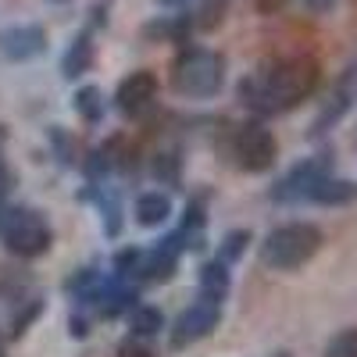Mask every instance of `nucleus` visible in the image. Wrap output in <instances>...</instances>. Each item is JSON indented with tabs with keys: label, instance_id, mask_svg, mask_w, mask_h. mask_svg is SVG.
Returning a JSON list of instances; mask_svg holds the SVG:
<instances>
[{
	"label": "nucleus",
	"instance_id": "17",
	"mask_svg": "<svg viewBox=\"0 0 357 357\" xmlns=\"http://www.w3.org/2000/svg\"><path fill=\"white\" fill-rule=\"evenodd\" d=\"M247 247H250V232H247V229H236V232H229L225 240H222V247H218V261H225V264L240 261V257L247 254Z\"/></svg>",
	"mask_w": 357,
	"mask_h": 357
},
{
	"label": "nucleus",
	"instance_id": "24",
	"mask_svg": "<svg viewBox=\"0 0 357 357\" xmlns=\"http://www.w3.org/2000/svg\"><path fill=\"white\" fill-rule=\"evenodd\" d=\"M118 357H151V350H146V347H139V343H136V336H132V343L118 347Z\"/></svg>",
	"mask_w": 357,
	"mask_h": 357
},
{
	"label": "nucleus",
	"instance_id": "19",
	"mask_svg": "<svg viewBox=\"0 0 357 357\" xmlns=\"http://www.w3.org/2000/svg\"><path fill=\"white\" fill-rule=\"evenodd\" d=\"M325 357H357V329L333 336V343L325 347Z\"/></svg>",
	"mask_w": 357,
	"mask_h": 357
},
{
	"label": "nucleus",
	"instance_id": "22",
	"mask_svg": "<svg viewBox=\"0 0 357 357\" xmlns=\"http://www.w3.org/2000/svg\"><path fill=\"white\" fill-rule=\"evenodd\" d=\"M40 311H43V304H40V301H36L33 307H25V311H22V314L15 318V325H11V333H15V336H22V333H25V325L33 321V318H36Z\"/></svg>",
	"mask_w": 357,
	"mask_h": 357
},
{
	"label": "nucleus",
	"instance_id": "11",
	"mask_svg": "<svg viewBox=\"0 0 357 357\" xmlns=\"http://www.w3.org/2000/svg\"><path fill=\"white\" fill-rule=\"evenodd\" d=\"M93 57H97V47H93V33H79L65 57H61V75L65 79H82L89 68H93Z\"/></svg>",
	"mask_w": 357,
	"mask_h": 357
},
{
	"label": "nucleus",
	"instance_id": "7",
	"mask_svg": "<svg viewBox=\"0 0 357 357\" xmlns=\"http://www.w3.org/2000/svg\"><path fill=\"white\" fill-rule=\"evenodd\" d=\"M329 172H333V161H329V158H311V161H301L289 175H282L279 183H275L272 200H279V204H289V200H307V197H311V190H314V186H318Z\"/></svg>",
	"mask_w": 357,
	"mask_h": 357
},
{
	"label": "nucleus",
	"instance_id": "5",
	"mask_svg": "<svg viewBox=\"0 0 357 357\" xmlns=\"http://www.w3.org/2000/svg\"><path fill=\"white\" fill-rule=\"evenodd\" d=\"M279 158V143L272 129H264L261 122H243L232 132V161L243 172H268Z\"/></svg>",
	"mask_w": 357,
	"mask_h": 357
},
{
	"label": "nucleus",
	"instance_id": "9",
	"mask_svg": "<svg viewBox=\"0 0 357 357\" xmlns=\"http://www.w3.org/2000/svg\"><path fill=\"white\" fill-rule=\"evenodd\" d=\"M47 50V33L40 25H11L0 33V57L8 61H29Z\"/></svg>",
	"mask_w": 357,
	"mask_h": 357
},
{
	"label": "nucleus",
	"instance_id": "18",
	"mask_svg": "<svg viewBox=\"0 0 357 357\" xmlns=\"http://www.w3.org/2000/svg\"><path fill=\"white\" fill-rule=\"evenodd\" d=\"M225 8H229V0H204V4H200V15H197V25L204 29V33L218 29L222 18H225Z\"/></svg>",
	"mask_w": 357,
	"mask_h": 357
},
{
	"label": "nucleus",
	"instance_id": "14",
	"mask_svg": "<svg viewBox=\"0 0 357 357\" xmlns=\"http://www.w3.org/2000/svg\"><path fill=\"white\" fill-rule=\"evenodd\" d=\"M168 215H172V200L165 197V193H139L136 197V222L143 225V229H154V225H161V222H168Z\"/></svg>",
	"mask_w": 357,
	"mask_h": 357
},
{
	"label": "nucleus",
	"instance_id": "12",
	"mask_svg": "<svg viewBox=\"0 0 357 357\" xmlns=\"http://www.w3.org/2000/svg\"><path fill=\"white\" fill-rule=\"evenodd\" d=\"M197 286H200V296H207V301L222 304L225 296H229V286H232V272H229V264H225V261H207V264H200V272H197Z\"/></svg>",
	"mask_w": 357,
	"mask_h": 357
},
{
	"label": "nucleus",
	"instance_id": "3",
	"mask_svg": "<svg viewBox=\"0 0 357 357\" xmlns=\"http://www.w3.org/2000/svg\"><path fill=\"white\" fill-rule=\"evenodd\" d=\"M321 247V229L311 222H289L264 236L261 243V261L275 272H293V268L307 264Z\"/></svg>",
	"mask_w": 357,
	"mask_h": 357
},
{
	"label": "nucleus",
	"instance_id": "4",
	"mask_svg": "<svg viewBox=\"0 0 357 357\" xmlns=\"http://www.w3.org/2000/svg\"><path fill=\"white\" fill-rule=\"evenodd\" d=\"M0 240L15 257H40L54 243V229L43 218V211H29V207H15L0 218Z\"/></svg>",
	"mask_w": 357,
	"mask_h": 357
},
{
	"label": "nucleus",
	"instance_id": "1",
	"mask_svg": "<svg viewBox=\"0 0 357 357\" xmlns=\"http://www.w3.org/2000/svg\"><path fill=\"white\" fill-rule=\"evenodd\" d=\"M318 75L321 72L314 57H286V61H275L243 79L240 97L257 114H282L314 93Z\"/></svg>",
	"mask_w": 357,
	"mask_h": 357
},
{
	"label": "nucleus",
	"instance_id": "13",
	"mask_svg": "<svg viewBox=\"0 0 357 357\" xmlns=\"http://www.w3.org/2000/svg\"><path fill=\"white\" fill-rule=\"evenodd\" d=\"M307 200H314V204H329V207H336V204H350V200H357V183H350V178H333V175H325L321 183L311 190Z\"/></svg>",
	"mask_w": 357,
	"mask_h": 357
},
{
	"label": "nucleus",
	"instance_id": "26",
	"mask_svg": "<svg viewBox=\"0 0 357 357\" xmlns=\"http://www.w3.org/2000/svg\"><path fill=\"white\" fill-rule=\"evenodd\" d=\"M304 4H307V11H318V15H325V11H329V8L336 4V0H304Z\"/></svg>",
	"mask_w": 357,
	"mask_h": 357
},
{
	"label": "nucleus",
	"instance_id": "28",
	"mask_svg": "<svg viewBox=\"0 0 357 357\" xmlns=\"http://www.w3.org/2000/svg\"><path fill=\"white\" fill-rule=\"evenodd\" d=\"M54 4H68V0H54Z\"/></svg>",
	"mask_w": 357,
	"mask_h": 357
},
{
	"label": "nucleus",
	"instance_id": "2",
	"mask_svg": "<svg viewBox=\"0 0 357 357\" xmlns=\"http://www.w3.org/2000/svg\"><path fill=\"white\" fill-rule=\"evenodd\" d=\"M168 82L183 97H197V100L215 97L225 82V61H222V54L207 50V47H186L175 54Z\"/></svg>",
	"mask_w": 357,
	"mask_h": 357
},
{
	"label": "nucleus",
	"instance_id": "16",
	"mask_svg": "<svg viewBox=\"0 0 357 357\" xmlns=\"http://www.w3.org/2000/svg\"><path fill=\"white\" fill-rule=\"evenodd\" d=\"M75 111H79V118L82 122H100L104 118V93L97 86H79L75 89Z\"/></svg>",
	"mask_w": 357,
	"mask_h": 357
},
{
	"label": "nucleus",
	"instance_id": "6",
	"mask_svg": "<svg viewBox=\"0 0 357 357\" xmlns=\"http://www.w3.org/2000/svg\"><path fill=\"white\" fill-rule=\"evenodd\" d=\"M218 321H222V304L215 301H207V296H200L197 304H190L183 314L175 318V329H172V347L175 350H183L204 336H211L218 329Z\"/></svg>",
	"mask_w": 357,
	"mask_h": 357
},
{
	"label": "nucleus",
	"instance_id": "25",
	"mask_svg": "<svg viewBox=\"0 0 357 357\" xmlns=\"http://www.w3.org/2000/svg\"><path fill=\"white\" fill-rule=\"evenodd\" d=\"M254 8H257L261 15H279V11L286 8V0H254Z\"/></svg>",
	"mask_w": 357,
	"mask_h": 357
},
{
	"label": "nucleus",
	"instance_id": "8",
	"mask_svg": "<svg viewBox=\"0 0 357 357\" xmlns=\"http://www.w3.org/2000/svg\"><path fill=\"white\" fill-rule=\"evenodd\" d=\"M158 100V79L151 72H132L118 82L114 89V107L126 118H143Z\"/></svg>",
	"mask_w": 357,
	"mask_h": 357
},
{
	"label": "nucleus",
	"instance_id": "15",
	"mask_svg": "<svg viewBox=\"0 0 357 357\" xmlns=\"http://www.w3.org/2000/svg\"><path fill=\"white\" fill-rule=\"evenodd\" d=\"M165 329V314H161V307H154V304H136L132 311H129V333L136 336V340H151V336H158Z\"/></svg>",
	"mask_w": 357,
	"mask_h": 357
},
{
	"label": "nucleus",
	"instance_id": "27",
	"mask_svg": "<svg viewBox=\"0 0 357 357\" xmlns=\"http://www.w3.org/2000/svg\"><path fill=\"white\" fill-rule=\"evenodd\" d=\"M161 4H165V8H183L186 0H161Z\"/></svg>",
	"mask_w": 357,
	"mask_h": 357
},
{
	"label": "nucleus",
	"instance_id": "10",
	"mask_svg": "<svg viewBox=\"0 0 357 357\" xmlns=\"http://www.w3.org/2000/svg\"><path fill=\"white\" fill-rule=\"evenodd\" d=\"M357 100V65H350L347 72H343V79L336 82V89H333V97H329V104H325V111L314 118V129H311V136H318V132H329V126H336L340 118L350 111V104Z\"/></svg>",
	"mask_w": 357,
	"mask_h": 357
},
{
	"label": "nucleus",
	"instance_id": "21",
	"mask_svg": "<svg viewBox=\"0 0 357 357\" xmlns=\"http://www.w3.org/2000/svg\"><path fill=\"white\" fill-rule=\"evenodd\" d=\"M154 172H158L161 178H175V175H178V161H175L172 154H158V158H154Z\"/></svg>",
	"mask_w": 357,
	"mask_h": 357
},
{
	"label": "nucleus",
	"instance_id": "23",
	"mask_svg": "<svg viewBox=\"0 0 357 357\" xmlns=\"http://www.w3.org/2000/svg\"><path fill=\"white\" fill-rule=\"evenodd\" d=\"M11 183H15V175H11V168H8V161H4V151H0V200L8 197Z\"/></svg>",
	"mask_w": 357,
	"mask_h": 357
},
{
	"label": "nucleus",
	"instance_id": "20",
	"mask_svg": "<svg viewBox=\"0 0 357 357\" xmlns=\"http://www.w3.org/2000/svg\"><path fill=\"white\" fill-rule=\"evenodd\" d=\"M100 211H104V232H107V236L122 232V207H118L114 197H104V200H100Z\"/></svg>",
	"mask_w": 357,
	"mask_h": 357
}]
</instances>
